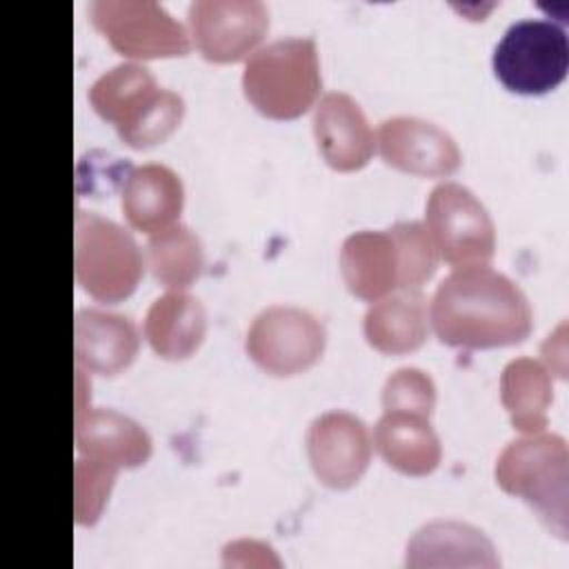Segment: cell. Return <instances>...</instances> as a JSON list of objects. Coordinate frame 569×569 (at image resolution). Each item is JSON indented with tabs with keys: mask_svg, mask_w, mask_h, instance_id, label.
<instances>
[{
	"mask_svg": "<svg viewBox=\"0 0 569 569\" xmlns=\"http://www.w3.org/2000/svg\"><path fill=\"white\" fill-rule=\"evenodd\" d=\"M207 311L202 302L184 289L158 296L144 316V338L151 349L169 360L189 358L204 340Z\"/></svg>",
	"mask_w": 569,
	"mask_h": 569,
	"instance_id": "d6986e66",
	"label": "cell"
},
{
	"mask_svg": "<svg viewBox=\"0 0 569 569\" xmlns=\"http://www.w3.org/2000/svg\"><path fill=\"white\" fill-rule=\"evenodd\" d=\"M307 456L322 485L331 489H349L369 467V429L349 411H325L316 416L307 429Z\"/></svg>",
	"mask_w": 569,
	"mask_h": 569,
	"instance_id": "8fae6325",
	"label": "cell"
},
{
	"mask_svg": "<svg viewBox=\"0 0 569 569\" xmlns=\"http://www.w3.org/2000/svg\"><path fill=\"white\" fill-rule=\"evenodd\" d=\"M500 400L513 429L536 433L547 427V411L553 400L549 369L527 356L513 358L500 373Z\"/></svg>",
	"mask_w": 569,
	"mask_h": 569,
	"instance_id": "7402d4cb",
	"label": "cell"
},
{
	"mask_svg": "<svg viewBox=\"0 0 569 569\" xmlns=\"http://www.w3.org/2000/svg\"><path fill=\"white\" fill-rule=\"evenodd\" d=\"M313 136L320 156L338 171H356L373 156V131L362 107L349 93L329 91L320 98Z\"/></svg>",
	"mask_w": 569,
	"mask_h": 569,
	"instance_id": "4fadbf2b",
	"label": "cell"
},
{
	"mask_svg": "<svg viewBox=\"0 0 569 569\" xmlns=\"http://www.w3.org/2000/svg\"><path fill=\"white\" fill-rule=\"evenodd\" d=\"M362 331L367 342L387 356L416 351L429 333L427 300L420 289H396L365 311Z\"/></svg>",
	"mask_w": 569,
	"mask_h": 569,
	"instance_id": "e0dca14e",
	"label": "cell"
},
{
	"mask_svg": "<svg viewBox=\"0 0 569 569\" xmlns=\"http://www.w3.org/2000/svg\"><path fill=\"white\" fill-rule=\"evenodd\" d=\"M398 253V289H420L438 269V249L418 220H400L387 229Z\"/></svg>",
	"mask_w": 569,
	"mask_h": 569,
	"instance_id": "cb8c5ba5",
	"label": "cell"
},
{
	"mask_svg": "<svg viewBox=\"0 0 569 569\" xmlns=\"http://www.w3.org/2000/svg\"><path fill=\"white\" fill-rule=\"evenodd\" d=\"M76 451L122 467H140L149 460L153 442L147 429L133 418L102 407H84L76 411L73 429Z\"/></svg>",
	"mask_w": 569,
	"mask_h": 569,
	"instance_id": "9a60e30c",
	"label": "cell"
},
{
	"mask_svg": "<svg viewBox=\"0 0 569 569\" xmlns=\"http://www.w3.org/2000/svg\"><path fill=\"white\" fill-rule=\"evenodd\" d=\"M378 151L382 160L405 173L445 178L460 167V149L449 131L416 118L393 116L378 127Z\"/></svg>",
	"mask_w": 569,
	"mask_h": 569,
	"instance_id": "7c38bea8",
	"label": "cell"
},
{
	"mask_svg": "<svg viewBox=\"0 0 569 569\" xmlns=\"http://www.w3.org/2000/svg\"><path fill=\"white\" fill-rule=\"evenodd\" d=\"M118 471L116 462L78 453L73 465V511L78 525L91 527L98 522Z\"/></svg>",
	"mask_w": 569,
	"mask_h": 569,
	"instance_id": "d4e9b609",
	"label": "cell"
},
{
	"mask_svg": "<svg viewBox=\"0 0 569 569\" xmlns=\"http://www.w3.org/2000/svg\"><path fill=\"white\" fill-rule=\"evenodd\" d=\"M142 269L140 247L124 227L100 213L76 209L73 271L89 296L100 302H120L136 291Z\"/></svg>",
	"mask_w": 569,
	"mask_h": 569,
	"instance_id": "5b68a950",
	"label": "cell"
},
{
	"mask_svg": "<svg viewBox=\"0 0 569 569\" xmlns=\"http://www.w3.org/2000/svg\"><path fill=\"white\" fill-rule=\"evenodd\" d=\"M433 405L436 385L431 376L418 367H400L382 385L385 411H409L429 418Z\"/></svg>",
	"mask_w": 569,
	"mask_h": 569,
	"instance_id": "484cf974",
	"label": "cell"
},
{
	"mask_svg": "<svg viewBox=\"0 0 569 569\" xmlns=\"http://www.w3.org/2000/svg\"><path fill=\"white\" fill-rule=\"evenodd\" d=\"M407 567H498L493 542L458 520H433L407 542Z\"/></svg>",
	"mask_w": 569,
	"mask_h": 569,
	"instance_id": "ac0fdd59",
	"label": "cell"
},
{
	"mask_svg": "<svg viewBox=\"0 0 569 569\" xmlns=\"http://www.w3.org/2000/svg\"><path fill=\"white\" fill-rule=\"evenodd\" d=\"M429 320L440 342L462 349L518 345L531 333L525 291L489 264L456 267L431 296Z\"/></svg>",
	"mask_w": 569,
	"mask_h": 569,
	"instance_id": "6da1fadb",
	"label": "cell"
},
{
	"mask_svg": "<svg viewBox=\"0 0 569 569\" xmlns=\"http://www.w3.org/2000/svg\"><path fill=\"white\" fill-rule=\"evenodd\" d=\"M147 267L169 289H187L202 273L204 251L187 224H171L147 240Z\"/></svg>",
	"mask_w": 569,
	"mask_h": 569,
	"instance_id": "603a6c76",
	"label": "cell"
},
{
	"mask_svg": "<svg viewBox=\"0 0 569 569\" xmlns=\"http://www.w3.org/2000/svg\"><path fill=\"white\" fill-rule=\"evenodd\" d=\"M425 227L438 256L453 267L487 264L496 249V229L487 207L460 182H440L425 204Z\"/></svg>",
	"mask_w": 569,
	"mask_h": 569,
	"instance_id": "52a82bcc",
	"label": "cell"
},
{
	"mask_svg": "<svg viewBox=\"0 0 569 569\" xmlns=\"http://www.w3.org/2000/svg\"><path fill=\"white\" fill-rule=\"evenodd\" d=\"M502 491L522 498L558 538H567L569 447L560 433H525L505 445L493 467Z\"/></svg>",
	"mask_w": 569,
	"mask_h": 569,
	"instance_id": "3957f363",
	"label": "cell"
},
{
	"mask_svg": "<svg viewBox=\"0 0 569 569\" xmlns=\"http://www.w3.org/2000/svg\"><path fill=\"white\" fill-rule=\"evenodd\" d=\"M187 20L207 60L236 62L264 38L269 9L260 0H193L187 7Z\"/></svg>",
	"mask_w": 569,
	"mask_h": 569,
	"instance_id": "30bf717a",
	"label": "cell"
},
{
	"mask_svg": "<svg viewBox=\"0 0 569 569\" xmlns=\"http://www.w3.org/2000/svg\"><path fill=\"white\" fill-rule=\"evenodd\" d=\"M138 349L140 333L129 316L96 307L76 311V367L100 376H116L133 362Z\"/></svg>",
	"mask_w": 569,
	"mask_h": 569,
	"instance_id": "5bb4252c",
	"label": "cell"
},
{
	"mask_svg": "<svg viewBox=\"0 0 569 569\" xmlns=\"http://www.w3.org/2000/svg\"><path fill=\"white\" fill-rule=\"evenodd\" d=\"M322 87L313 38H278L256 49L242 71L247 100L267 118L293 120L318 98Z\"/></svg>",
	"mask_w": 569,
	"mask_h": 569,
	"instance_id": "277c9868",
	"label": "cell"
},
{
	"mask_svg": "<svg viewBox=\"0 0 569 569\" xmlns=\"http://www.w3.org/2000/svg\"><path fill=\"white\" fill-rule=\"evenodd\" d=\"M496 78L516 93L533 96L556 89L569 67V42L560 24L542 18L511 22L493 47Z\"/></svg>",
	"mask_w": 569,
	"mask_h": 569,
	"instance_id": "8992f818",
	"label": "cell"
},
{
	"mask_svg": "<svg viewBox=\"0 0 569 569\" xmlns=\"http://www.w3.org/2000/svg\"><path fill=\"white\" fill-rule=\"evenodd\" d=\"M325 340V327L313 313L291 305H271L251 320L244 349L262 371L293 376L318 362Z\"/></svg>",
	"mask_w": 569,
	"mask_h": 569,
	"instance_id": "9c48e42d",
	"label": "cell"
},
{
	"mask_svg": "<svg viewBox=\"0 0 569 569\" xmlns=\"http://www.w3.org/2000/svg\"><path fill=\"white\" fill-rule=\"evenodd\" d=\"M89 18L109 44L129 58H169L191 49L184 24L153 0H93Z\"/></svg>",
	"mask_w": 569,
	"mask_h": 569,
	"instance_id": "ba28073f",
	"label": "cell"
},
{
	"mask_svg": "<svg viewBox=\"0 0 569 569\" xmlns=\"http://www.w3.org/2000/svg\"><path fill=\"white\" fill-rule=\"evenodd\" d=\"M340 271L347 289L362 300H378L398 289V253L389 231L362 229L345 238Z\"/></svg>",
	"mask_w": 569,
	"mask_h": 569,
	"instance_id": "44dd1931",
	"label": "cell"
},
{
	"mask_svg": "<svg viewBox=\"0 0 569 569\" xmlns=\"http://www.w3.org/2000/svg\"><path fill=\"white\" fill-rule=\"evenodd\" d=\"M373 445L385 462L405 476L431 473L442 456L429 418L409 411H385L373 427Z\"/></svg>",
	"mask_w": 569,
	"mask_h": 569,
	"instance_id": "ffe728a7",
	"label": "cell"
},
{
	"mask_svg": "<svg viewBox=\"0 0 569 569\" xmlns=\"http://www.w3.org/2000/svg\"><path fill=\"white\" fill-rule=\"evenodd\" d=\"M89 102L133 149L167 140L184 116L182 96L158 87L153 73L140 62H120L96 78L89 87Z\"/></svg>",
	"mask_w": 569,
	"mask_h": 569,
	"instance_id": "7a4b0ae2",
	"label": "cell"
},
{
	"mask_svg": "<svg viewBox=\"0 0 569 569\" xmlns=\"http://www.w3.org/2000/svg\"><path fill=\"white\" fill-rule=\"evenodd\" d=\"M120 198L127 222L151 236L176 224L184 204V187L171 167L147 162L129 169Z\"/></svg>",
	"mask_w": 569,
	"mask_h": 569,
	"instance_id": "2e32d148",
	"label": "cell"
}]
</instances>
